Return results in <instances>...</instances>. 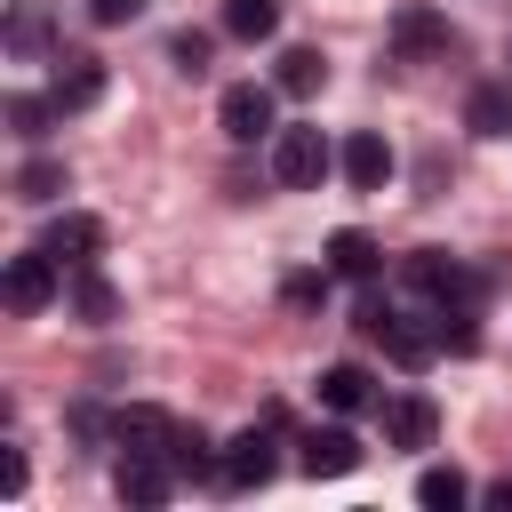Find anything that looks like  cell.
I'll return each instance as SVG.
<instances>
[{
    "mask_svg": "<svg viewBox=\"0 0 512 512\" xmlns=\"http://www.w3.org/2000/svg\"><path fill=\"white\" fill-rule=\"evenodd\" d=\"M328 168H336V152H328V136H320V128H280V136H272V184L312 192Z\"/></svg>",
    "mask_w": 512,
    "mask_h": 512,
    "instance_id": "1",
    "label": "cell"
},
{
    "mask_svg": "<svg viewBox=\"0 0 512 512\" xmlns=\"http://www.w3.org/2000/svg\"><path fill=\"white\" fill-rule=\"evenodd\" d=\"M56 256L48 248H24V256H8V272H0V296H8V312L16 320H32V312H48L56 304Z\"/></svg>",
    "mask_w": 512,
    "mask_h": 512,
    "instance_id": "2",
    "label": "cell"
},
{
    "mask_svg": "<svg viewBox=\"0 0 512 512\" xmlns=\"http://www.w3.org/2000/svg\"><path fill=\"white\" fill-rule=\"evenodd\" d=\"M272 104H280V88L232 80V88L216 96V120H224V136H232V144H264V136H280V128H272Z\"/></svg>",
    "mask_w": 512,
    "mask_h": 512,
    "instance_id": "3",
    "label": "cell"
},
{
    "mask_svg": "<svg viewBox=\"0 0 512 512\" xmlns=\"http://www.w3.org/2000/svg\"><path fill=\"white\" fill-rule=\"evenodd\" d=\"M376 344H384V360H392V368H408V376H416V368H432V352H440V312H432V320H408V312H392Z\"/></svg>",
    "mask_w": 512,
    "mask_h": 512,
    "instance_id": "4",
    "label": "cell"
},
{
    "mask_svg": "<svg viewBox=\"0 0 512 512\" xmlns=\"http://www.w3.org/2000/svg\"><path fill=\"white\" fill-rule=\"evenodd\" d=\"M272 472H280V456H272V432H256V424H248L240 440H224V464H216V480H224V488H264Z\"/></svg>",
    "mask_w": 512,
    "mask_h": 512,
    "instance_id": "5",
    "label": "cell"
},
{
    "mask_svg": "<svg viewBox=\"0 0 512 512\" xmlns=\"http://www.w3.org/2000/svg\"><path fill=\"white\" fill-rule=\"evenodd\" d=\"M40 248H48V256H56L64 272H80V264H96V256H104V224L72 208V216H56V224L40 232Z\"/></svg>",
    "mask_w": 512,
    "mask_h": 512,
    "instance_id": "6",
    "label": "cell"
},
{
    "mask_svg": "<svg viewBox=\"0 0 512 512\" xmlns=\"http://www.w3.org/2000/svg\"><path fill=\"white\" fill-rule=\"evenodd\" d=\"M312 480H344V472H360V440L344 432V424H320V432H304V456H296Z\"/></svg>",
    "mask_w": 512,
    "mask_h": 512,
    "instance_id": "7",
    "label": "cell"
},
{
    "mask_svg": "<svg viewBox=\"0 0 512 512\" xmlns=\"http://www.w3.org/2000/svg\"><path fill=\"white\" fill-rule=\"evenodd\" d=\"M336 168H344V184H352V192H376V184L392 176V144H384L376 128H360V136H344Z\"/></svg>",
    "mask_w": 512,
    "mask_h": 512,
    "instance_id": "8",
    "label": "cell"
},
{
    "mask_svg": "<svg viewBox=\"0 0 512 512\" xmlns=\"http://www.w3.org/2000/svg\"><path fill=\"white\" fill-rule=\"evenodd\" d=\"M112 440H120L128 456H168L176 416H168V408H120V416H112Z\"/></svg>",
    "mask_w": 512,
    "mask_h": 512,
    "instance_id": "9",
    "label": "cell"
},
{
    "mask_svg": "<svg viewBox=\"0 0 512 512\" xmlns=\"http://www.w3.org/2000/svg\"><path fill=\"white\" fill-rule=\"evenodd\" d=\"M176 480H184V472H176L168 456H120V496H128V504H168Z\"/></svg>",
    "mask_w": 512,
    "mask_h": 512,
    "instance_id": "10",
    "label": "cell"
},
{
    "mask_svg": "<svg viewBox=\"0 0 512 512\" xmlns=\"http://www.w3.org/2000/svg\"><path fill=\"white\" fill-rule=\"evenodd\" d=\"M48 96H56V112H88V104L104 96V64H96V56H64L56 80H48Z\"/></svg>",
    "mask_w": 512,
    "mask_h": 512,
    "instance_id": "11",
    "label": "cell"
},
{
    "mask_svg": "<svg viewBox=\"0 0 512 512\" xmlns=\"http://www.w3.org/2000/svg\"><path fill=\"white\" fill-rule=\"evenodd\" d=\"M368 400H376V384H368V368H360V360L320 368V408H328V416H360Z\"/></svg>",
    "mask_w": 512,
    "mask_h": 512,
    "instance_id": "12",
    "label": "cell"
},
{
    "mask_svg": "<svg viewBox=\"0 0 512 512\" xmlns=\"http://www.w3.org/2000/svg\"><path fill=\"white\" fill-rule=\"evenodd\" d=\"M376 264H384V248H376L360 224L328 232V272H336V280H376Z\"/></svg>",
    "mask_w": 512,
    "mask_h": 512,
    "instance_id": "13",
    "label": "cell"
},
{
    "mask_svg": "<svg viewBox=\"0 0 512 512\" xmlns=\"http://www.w3.org/2000/svg\"><path fill=\"white\" fill-rule=\"evenodd\" d=\"M432 432H440V416H432L424 392H408V400L384 408V440H392V448H432Z\"/></svg>",
    "mask_w": 512,
    "mask_h": 512,
    "instance_id": "14",
    "label": "cell"
},
{
    "mask_svg": "<svg viewBox=\"0 0 512 512\" xmlns=\"http://www.w3.org/2000/svg\"><path fill=\"white\" fill-rule=\"evenodd\" d=\"M464 128H472V136H512V88H504V80H480V88L464 96Z\"/></svg>",
    "mask_w": 512,
    "mask_h": 512,
    "instance_id": "15",
    "label": "cell"
},
{
    "mask_svg": "<svg viewBox=\"0 0 512 512\" xmlns=\"http://www.w3.org/2000/svg\"><path fill=\"white\" fill-rule=\"evenodd\" d=\"M392 48H400V56H432V48H448V24H440L432 8H400V16H392Z\"/></svg>",
    "mask_w": 512,
    "mask_h": 512,
    "instance_id": "16",
    "label": "cell"
},
{
    "mask_svg": "<svg viewBox=\"0 0 512 512\" xmlns=\"http://www.w3.org/2000/svg\"><path fill=\"white\" fill-rule=\"evenodd\" d=\"M320 80H328V56H320V48H288V56H280V72H272V88H280V96H312Z\"/></svg>",
    "mask_w": 512,
    "mask_h": 512,
    "instance_id": "17",
    "label": "cell"
},
{
    "mask_svg": "<svg viewBox=\"0 0 512 512\" xmlns=\"http://www.w3.org/2000/svg\"><path fill=\"white\" fill-rule=\"evenodd\" d=\"M224 32L232 40H272L280 32V0H224Z\"/></svg>",
    "mask_w": 512,
    "mask_h": 512,
    "instance_id": "18",
    "label": "cell"
},
{
    "mask_svg": "<svg viewBox=\"0 0 512 512\" xmlns=\"http://www.w3.org/2000/svg\"><path fill=\"white\" fill-rule=\"evenodd\" d=\"M72 312H80V320H112V312H120V296H112V280H104L96 264L72 272Z\"/></svg>",
    "mask_w": 512,
    "mask_h": 512,
    "instance_id": "19",
    "label": "cell"
},
{
    "mask_svg": "<svg viewBox=\"0 0 512 512\" xmlns=\"http://www.w3.org/2000/svg\"><path fill=\"white\" fill-rule=\"evenodd\" d=\"M8 48H16V56H40V48H48V8H40V0H16V8H8Z\"/></svg>",
    "mask_w": 512,
    "mask_h": 512,
    "instance_id": "20",
    "label": "cell"
},
{
    "mask_svg": "<svg viewBox=\"0 0 512 512\" xmlns=\"http://www.w3.org/2000/svg\"><path fill=\"white\" fill-rule=\"evenodd\" d=\"M464 496H472V480H464L456 464H432V472L416 480V504H432V512H456Z\"/></svg>",
    "mask_w": 512,
    "mask_h": 512,
    "instance_id": "21",
    "label": "cell"
},
{
    "mask_svg": "<svg viewBox=\"0 0 512 512\" xmlns=\"http://www.w3.org/2000/svg\"><path fill=\"white\" fill-rule=\"evenodd\" d=\"M168 464H176L184 480H208V464H216V456H208V432H200V424H176V440H168Z\"/></svg>",
    "mask_w": 512,
    "mask_h": 512,
    "instance_id": "22",
    "label": "cell"
},
{
    "mask_svg": "<svg viewBox=\"0 0 512 512\" xmlns=\"http://www.w3.org/2000/svg\"><path fill=\"white\" fill-rule=\"evenodd\" d=\"M8 120H16V136H24V144H40V136H48V120H56V96H8Z\"/></svg>",
    "mask_w": 512,
    "mask_h": 512,
    "instance_id": "23",
    "label": "cell"
},
{
    "mask_svg": "<svg viewBox=\"0 0 512 512\" xmlns=\"http://www.w3.org/2000/svg\"><path fill=\"white\" fill-rule=\"evenodd\" d=\"M56 192H64V168L56 160H24L16 168V200H56Z\"/></svg>",
    "mask_w": 512,
    "mask_h": 512,
    "instance_id": "24",
    "label": "cell"
},
{
    "mask_svg": "<svg viewBox=\"0 0 512 512\" xmlns=\"http://www.w3.org/2000/svg\"><path fill=\"white\" fill-rule=\"evenodd\" d=\"M168 64H176L184 80H200V72H208V32H176V40H168Z\"/></svg>",
    "mask_w": 512,
    "mask_h": 512,
    "instance_id": "25",
    "label": "cell"
},
{
    "mask_svg": "<svg viewBox=\"0 0 512 512\" xmlns=\"http://www.w3.org/2000/svg\"><path fill=\"white\" fill-rule=\"evenodd\" d=\"M88 16H96V24H136L144 0H88Z\"/></svg>",
    "mask_w": 512,
    "mask_h": 512,
    "instance_id": "26",
    "label": "cell"
},
{
    "mask_svg": "<svg viewBox=\"0 0 512 512\" xmlns=\"http://www.w3.org/2000/svg\"><path fill=\"white\" fill-rule=\"evenodd\" d=\"M320 296H328V280H312V272H304V280H288V304H320Z\"/></svg>",
    "mask_w": 512,
    "mask_h": 512,
    "instance_id": "27",
    "label": "cell"
},
{
    "mask_svg": "<svg viewBox=\"0 0 512 512\" xmlns=\"http://www.w3.org/2000/svg\"><path fill=\"white\" fill-rule=\"evenodd\" d=\"M488 504H496V512H512V480H496V488H488Z\"/></svg>",
    "mask_w": 512,
    "mask_h": 512,
    "instance_id": "28",
    "label": "cell"
}]
</instances>
